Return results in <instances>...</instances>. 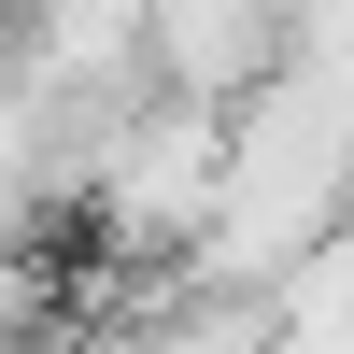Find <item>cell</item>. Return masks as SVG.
I'll return each mask as SVG.
<instances>
[{
	"label": "cell",
	"mask_w": 354,
	"mask_h": 354,
	"mask_svg": "<svg viewBox=\"0 0 354 354\" xmlns=\"http://www.w3.org/2000/svg\"><path fill=\"white\" fill-rule=\"evenodd\" d=\"M298 28H312V0H142V85L241 113L255 85L298 71Z\"/></svg>",
	"instance_id": "obj_1"
}]
</instances>
